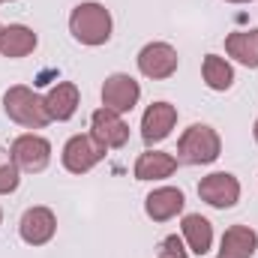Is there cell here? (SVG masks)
<instances>
[{"mask_svg": "<svg viewBox=\"0 0 258 258\" xmlns=\"http://www.w3.org/2000/svg\"><path fill=\"white\" fill-rule=\"evenodd\" d=\"M69 30L81 45H105L111 39V12L102 3H78L69 15Z\"/></svg>", "mask_w": 258, "mask_h": 258, "instance_id": "6da1fadb", "label": "cell"}, {"mask_svg": "<svg viewBox=\"0 0 258 258\" xmlns=\"http://www.w3.org/2000/svg\"><path fill=\"white\" fill-rule=\"evenodd\" d=\"M3 111L9 120H15L18 126L24 129H45L48 126V111L42 96H36L27 84H15L3 93Z\"/></svg>", "mask_w": 258, "mask_h": 258, "instance_id": "7a4b0ae2", "label": "cell"}, {"mask_svg": "<svg viewBox=\"0 0 258 258\" xmlns=\"http://www.w3.org/2000/svg\"><path fill=\"white\" fill-rule=\"evenodd\" d=\"M222 138L207 123H192L177 141V159L186 165H210L219 159Z\"/></svg>", "mask_w": 258, "mask_h": 258, "instance_id": "3957f363", "label": "cell"}, {"mask_svg": "<svg viewBox=\"0 0 258 258\" xmlns=\"http://www.w3.org/2000/svg\"><path fill=\"white\" fill-rule=\"evenodd\" d=\"M12 159H15V165L21 168V171H27V174H39V171H45L48 168V162H51V144H48V138H42V135H36V132H24V135H18L15 141H12Z\"/></svg>", "mask_w": 258, "mask_h": 258, "instance_id": "277c9868", "label": "cell"}, {"mask_svg": "<svg viewBox=\"0 0 258 258\" xmlns=\"http://www.w3.org/2000/svg\"><path fill=\"white\" fill-rule=\"evenodd\" d=\"M138 99H141V84L132 75L114 72V75L105 78V84H102V105L105 108H111L117 114H126L138 105Z\"/></svg>", "mask_w": 258, "mask_h": 258, "instance_id": "5b68a950", "label": "cell"}, {"mask_svg": "<svg viewBox=\"0 0 258 258\" xmlns=\"http://www.w3.org/2000/svg\"><path fill=\"white\" fill-rule=\"evenodd\" d=\"M138 69H141L144 78L165 81L177 72V51L168 42H147L138 51Z\"/></svg>", "mask_w": 258, "mask_h": 258, "instance_id": "8992f818", "label": "cell"}, {"mask_svg": "<svg viewBox=\"0 0 258 258\" xmlns=\"http://www.w3.org/2000/svg\"><path fill=\"white\" fill-rule=\"evenodd\" d=\"M102 156H105V147L93 135H72L63 144V168L72 174L90 171Z\"/></svg>", "mask_w": 258, "mask_h": 258, "instance_id": "52a82bcc", "label": "cell"}, {"mask_svg": "<svg viewBox=\"0 0 258 258\" xmlns=\"http://www.w3.org/2000/svg\"><path fill=\"white\" fill-rule=\"evenodd\" d=\"M90 135L105 147V150H117L129 141V123L111 108H96L90 117Z\"/></svg>", "mask_w": 258, "mask_h": 258, "instance_id": "ba28073f", "label": "cell"}, {"mask_svg": "<svg viewBox=\"0 0 258 258\" xmlns=\"http://www.w3.org/2000/svg\"><path fill=\"white\" fill-rule=\"evenodd\" d=\"M198 195L201 201H207L210 207L216 210H225V207H234L237 198H240V180L228 171H216V174H207L201 177L198 183Z\"/></svg>", "mask_w": 258, "mask_h": 258, "instance_id": "9c48e42d", "label": "cell"}, {"mask_svg": "<svg viewBox=\"0 0 258 258\" xmlns=\"http://www.w3.org/2000/svg\"><path fill=\"white\" fill-rule=\"evenodd\" d=\"M18 231H21L24 243L45 246L54 237V231H57V216L48 207H30V210H24V216L18 222Z\"/></svg>", "mask_w": 258, "mask_h": 258, "instance_id": "30bf717a", "label": "cell"}, {"mask_svg": "<svg viewBox=\"0 0 258 258\" xmlns=\"http://www.w3.org/2000/svg\"><path fill=\"white\" fill-rule=\"evenodd\" d=\"M177 123V108L168 102H153L147 105L144 117H141V138L144 144H159L171 135V129Z\"/></svg>", "mask_w": 258, "mask_h": 258, "instance_id": "8fae6325", "label": "cell"}, {"mask_svg": "<svg viewBox=\"0 0 258 258\" xmlns=\"http://www.w3.org/2000/svg\"><path fill=\"white\" fill-rule=\"evenodd\" d=\"M183 204H186V198L177 186H162V189H153L144 198V213L153 222H168L183 210Z\"/></svg>", "mask_w": 258, "mask_h": 258, "instance_id": "7c38bea8", "label": "cell"}, {"mask_svg": "<svg viewBox=\"0 0 258 258\" xmlns=\"http://www.w3.org/2000/svg\"><path fill=\"white\" fill-rule=\"evenodd\" d=\"M177 171V156L165 150H144L135 159V180H165Z\"/></svg>", "mask_w": 258, "mask_h": 258, "instance_id": "4fadbf2b", "label": "cell"}, {"mask_svg": "<svg viewBox=\"0 0 258 258\" xmlns=\"http://www.w3.org/2000/svg\"><path fill=\"white\" fill-rule=\"evenodd\" d=\"M258 249V234L249 225H231L225 228L219 240V258H252Z\"/></svg>", "mask_w": 258, "mask_h": 258, "instance_id": "5bb4252c", "label": "cell"}, {"mask_svg": "<svg viewBox=\"0 0 258 258\" xmlns=\"http://www.w3.org/2000/svg\"><path fill=\"white\" fill-rule=\"evenodd\" d=\"M42 102H45V111L51 120H69L78 111V84L57 81L48 90V96H42Z\"/></svg>", "mask_w": 258, "mask_h": 258, "instance_id": "9a60e30c", "label": "cell"}, {"mask_svg": "<svg viewBox=\"0 0 258 258\" xmlns=\"http://www.w3.org/2000/svg\"><path fill=\"white\" fill-rule=\"evenodd\" d=\"M36 42H39L36 33L24 24H9V27L0 30V54L3 57H12V60L27 57L36 48Z\"/></svg>", "mask_w": 258, "mask_h": 258, "instance_id": "2e32d148", "label": "cell"}, {"mask_svg": "<svg viewBox=\"0 0 258 258\" xmlns=\"http://www.w3.org/2000/svg\"><path fill=\"white\" fill-rule=\"evenodd\" d=\"M225 51L228 57H234L237 63L258 69V27L252 30H237L225 36Z\"/></svg>", "mask_w": 258, "mask_h": 258, "instance_id": "e0dca14e", "label": "cell"}, {"mask_svg": "<svg viewBox=\"0 0 258 258\" xmlns=\"http://www.w3.org/2000/svg\"><path fill=\"white\" fill-rule=\"evenodd\" d=\"M183 237L189 243V252L207 255L213 246V225L201 213H189V216H183Z\"/></svg>", "mask_w": 258, "mask_h": 258, "instance_id": "ac0fdd59", "label": "cell"}, {"mask_svg": "<svg viewBox=\"0 0 258 258\" xmlns=\"http://www.w3.org/2000/svg\"><path fill=\"white\" fill-rule=\"evenodd\" d=\"M201 75H204V84L210 90H228L234 84V69L225 57L219 54H207L204 63H201Z\"/></svg>", "mask_w": 258, "mask_h": 258, "instance_id": "d6986e66", "label": "cell"}, {"mask_svg": "<svg viewBox=\"0 0 258 258\" xmlns=\"http://www.w3.org/2000/svg\"><path fill=\"white\" fill-rule=\"evenodd\" d=\"M18 165H15V159H12V153L9 150H3L0 147V195H9L18 189Z\"/></svg>", "mask_w": 258, "mask_h": 258, "instance_id": "ffe728a7", "label": "cell"}, {"mask_svg": "<svg viewBox=\"0 0 258 258\" xmlns=\"http://www.w3.org/2000/svg\"><path fill=\"white\" fill-rule=\"evenodd\" d=\"M156 258H189V255H186V249H183L180 237H177V234H168V237L162 240L159 255H156Z\"/></svg>", "mask_w": 258, "mask_h": 258, "instance_id": "44dd1931", "label": "cell"}, {"mask_svg": "<svg viewBox=\"0 0 258 258\" xmlns=\"http://www.w3.org/2000/svg\"><path fill=\"white\" fill-rule=\"evenodd\" d=\"M228 3H249V0H228Z\"/></svg>", "mask_w": 258, "mask_h": 258, "instance_id": "7402d4cb", "label": "cell"}, {"mask_svg": "<svg viewBox=\"0 0 258 258\" xmlns=\"http://www.w3.org/2000/svg\"><path fill=\"white\" fill-rule=\"evenodd\" d=\"M252 132H255V141H258V120H255V129H252Z\"/></svg>", "mask_w": 258, "mask_h": 258, "instance_id": "603a6c76", "label": "cell"}, {"mask_svg": "<svg viewBox=\"0 0 258 258\" xmlns=\"http://www.w3.org/2000/svg\"><path fill=\"white\" fill-rule=\"evenodd\" d=\"M0 222H3V210H0Z\"/></svg>", "mask_w": 258, "mask_h": 258, "instance_id": "cb8c5ba5", "label": "cell"}, {"mask_svg": "<svg viewBox=\"0 0 258 258\" xmlns=\"http://www.w3.org/2000/svg\"><path fill=\"white\" fill-rule=\"evenodd\" d=\"M0 30H3V27H0Z\"/></svg>", "mask_w": 258, "mask_h": 258, "instance_id": "d4e9b609", "label": "cell"}]
</instances>
